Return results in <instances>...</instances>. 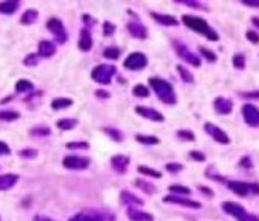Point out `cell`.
Listing matches in <instances>:
<instances>
[{
    "mask_svg": "<svg viewBox=\"0 0 259 221\" xmlns=\"http://www.w3.org/2000/svg\"><path fill=\"white\" fill-rule=\"evenodd\" d=\"M149 83L153 88L156 96L159 97V100H162L164 103H167V105H175L176 94H175V90H173V86L167 80L159 79V78H152V79H149Z\"/></svg>",
    "mask_w": 259,
    "mask_h": 221,
    "instance_id": "obj_1",
    "label": "cell"
},
{
    "mask_svg": "<svg viewBox=\"0 0 259 221\" xmlns=\"http://www.w3.org/2000/svg\"><path fill=\"white\" fill-rule=\"evenodd\" d=\"M182 20H183V23L188 26L190 29H193L194 32L206 35L208 40H212V41H217L219 40V35L212 31V29L208 26V23L203 19L194 17V16H182Z\"/></svg>",
    "mask_w": 259,
    "mask_h": 221,
    "instance_id": "obj_2",
    "label": "cell"
},
{
    "mask_svg": "<svg viewBox=\"0 0 259 221\" xmlns=\"http://www.w3.org/2000/svg\"><path fill=\"white\" fill-rule=\"evenodd\" d=\"M114 75H115V67L114 65H106V64L97 65L91 71L93 80H96L97 83H102V85H108Z\"/></svg>",
    "mask_w": 259,
    "mask_h": 221,
    "instance_id": "obj_3",
    "label": "cell"
},
{
    "mask_svg": "<svg viewBox=\"0 0 259 221\" xmlns=\"http://www.w3.org/2000/svg\"><path fill=\"white\" fill-rule=\"evenodd\" d=\"M123 65L127 70H142L144 67L147 65V58H146V55H142L139 52H135V53H131L126 58V61L123 62Z\"/></svg>",
    "mask_w": 259,
    "mask_h": 221,
    "instance_id": "obj_4",
    "label": "cell"
},
{
    "mask_svg": "<svg viewBox=\"0 0 259 221\" xmlns=\"http://www.w3.org/2000/svg\"><path fill=\"white\" fill-rule=\"evenodd\" d=\"M47 29L53 34V37L56 38V41L60 42V44H64L67 41V31H65V27L62 24L61 20H58V19H50L47 21Z\"/></svg>",
    "mask_w": 259,
    "mask_h": 221,
    "instance_id": "obj_5",
    "label": "cell"
},
{
    "mask_svg": "<svg viewBox=\"0 0 259 221\" xmlns=\"http://www.w3.org/2000/svg\"><path fill=\"white\" fill-rule=\"evenodd\" d=\"M229 188L234 191L235 194L244 197V196H249L250 193L259 194V185L255 183H246V182H229L227 183Z\"/></svg>",
    "mask_w": 259,
    "mask_h": 221,
    "instance_id": "obj_6",
    "label": "cell"
},
{
    "mask_svg": "<svg viewBox=\"0 0 259 221\" xmlns=\"http://www.w3.org/2000/svg\"><path fill=\"white\" fill-rule=\"evenodd\" d=\"M62 165L68 170H85L90 165V159L82 156H65Z\"/></svg>",
    "mask_w": 259,
    "mask_h": 221,
    "instance_id": "obj_7",
    "label": "cell"
},
{
    "mask_svg": "<svg viewBox=\"0 0 259 221\" xmlns=\"http://www.w3.org/2000/svg\"><path fill=\"white\" fill-rule=\"evenodd\" d=\"M242 117L244 121L252 127L259 126V109L253 105H244L242 106Z\"/></svg>",
    "mask_w": 259,
    "mask_h": 221,
    "instance_id": "obj_8",
    "label": "cell"
},
{
    "mask_svg": "<svg viewBox=\"0 0 259 221\" xmlns=\"http://www.w3.org/2000/svg\"><path fill=\"white\" fill-rule=\"evenodd\" d=\"M205 130H206V134H209L215 141L220 142V144H229L230 142V138L227 137L226 132H223V129L217 127L212 123H206L205 124Z\"/></svg>",
    "mask_w": 259,
    "mask_h": 221,
    "instance_id": "obj_9",
    "label": "cell"
},
{
    "mask_svg": "<svg viewBox=\"0 0 259 221\" xmlns=\"http://www.w3.org/2000/svg\"><path fill=\"white\" fill-rule=\"evenodd\" d=\"M135 112H137V114H139L141 117H144V119L152 120V121L162 123V121L165 120L162 114H159V112H158V111H155V109H150V108L137 106V108H135Z\"/></svg>",
    "mask_w": 259,
    "mask_h": 221,
    "instance_id": "obj_10",
    "label": "cell"
},
{
    "mask_svg": "<svg viewBox=\"0 0 259 221\" xmlns=\"http://www.w3.org/2000/svg\"><path fill=\"white\" fill-rule=\"evenodd\" d=\"M223 209L226 211V214L235 217L237 220H241L244 215L247 214L246 209H244L242 206H239V204H237V203H234V201H227V203H224V204H223Z\"/></svg>",
    "mask_w": 259,
    "mask_h": 221,
    "instance_id": "obj_11",
    "label": "cell"
},
{
    "mask_svg": "<svg viewBox=\"0 0 259 221\" xmlns=\"http://www.w3.org/2000/svg\"><path fill=\"white\" fill-rule=\"evenodd\" d=\"M127 31H129V34H131L134 38L142 40V38L147 37V29H146V26L141 24L139 21H131V23H129V24H127Z\"/></svg>",
    "mask_w": 259,
    "mask_h": 221,
    "instance_id": "obj_12",
    "label": "cell"
},
{
    "mask_svg": "<svg viewBox=\"0 0 259 221\" xmlns=\"http://www.w3.org/2000/svg\"><path fill=\"white\" fill-rule=\"evenodd\" d=\"M178 53H179V56L182 58L183 61L190 62V64L194 65V67H200V58H199L197 55H194L193 52H190L186 47L178 46Z\"/></svg>",
    "mask_w": 259,
    "mask_h": 221,
    "instance_id": "obj_13",
    "label": "cell"
},
{
    "mask_svg": "<svg viewBox=\"0 0 259 221\" xmlns=\"http://www.w3.org/2000/svg\"><path fill=\"white\" fill-rule=\"evenodd\" d=\"M79 49L82 52H90L93 47V38L88 29H82L80 31V37H79Z\"/></svg>",
    "mask_w": 259,
    "mask_h": 221,
    "instance_id": "obj_14",
    "label": "cell"
},
{
    "mask_svg": "<svg viewBox=\"0 0 259 221\" xmlns=\"http://www.w3.org/2000/svg\"><path fill=\"white\" fill-rule=\"evenodd\" d=\"M214 108L219 114L227 115V114H230V111H232V101H230L229 99H224V97H219L214 101Z\"/></svg>",
    "mask_w": 259,
    "mask_h": 221,
    "instance_id": "obj_15",
    "label": "cell"
},
{
    "mask_svg": "<svg viewBox=\"0 0 259 221\" xmlns=\"http://www.w3.org/2000/svg\"><path fill=\"white\" fill-rule=\"evenodd\" d=\"M165 203H175V204H180V206H186V208H193L197 209L200 208V203L194 201V200H186V199H180V197H175V196H167L164 199Z\"/></svg>",
    "mask_w": 259,
    "mask_h": 221,
    "instance_id": "obj_16",
    "label": "cell"
},
{
    "mask_svg": "<svg viewBox=\"0 0 259 221\" xmlns=\"http://www.w3.org/2000/svg\"><path fill=\"white\" fill-rule=\"evenodd\" d=\"M56 53V46L52 42V41H41L40 46H38V55L42 56V58H50Z\"/></svg>",
    "mask_w": 259,
    "mask_h": 221,
    "instance_id": "obj_17",
    "label": "cell"
},
{
    "mask_svg": "<svg viewBox=\"0 0 259 221\" xmlns=\"http://www.w3.org/2000/svg\"><path fill=\"white\" fill-rule=\"evenodd\" d=\"M19 182V174H14V173H9V174H3L0 176V191H6V189H11L14 185Z\"/></svg>",
    "mask_w": 259,
    "mask_h": 221,
    "instance_id": "obj_18",
    "label": "cell"
},
{
    "mask_svg": "<svg viewBox=\"0 0 259 221\" xmlns=\"http://www.w3.org/2000/svg\"><path fill=\"white\" fill-rule=\"evenodd\" d=\"M111 165L115 171H119V173H124L127 165H129V158L127 156H123V155H117V156H114L111 159Z\"/></svg>",
    "mask_w": 259,
    "mask_h": 221,
    "instance_id": "obj_19",
    "label": "cell"
},
{
    "mask_svg": "<svg viewBox=\"0 0 259 221\" xmlns=\"http://www.w3.org/2000/svg\"><path fill=\"white\" fill-rule=\"evenodd\" d=\"M127 217L132 221H153L152 214L144 212V211H138V209H134V208H131L127 211Z\"/></svg>",
    "mask_w": 259,
    "mask_h": 221,
    "instance_id": "obj_20",
    "label": "cell"
},
{
    "mask_svg": "<svg viewBox=\"0 0 259 221\" xmlns=\"http://www.w3.org/2000/svg\"><path fill=\"white\" fill-rule=\"evenodd\" d=\"M150 16L164 26H178V20L173 17V16H167V14H158V12H152Z\"/></svg>",
    "mask_w": 259,
    "mask_h": 221,
    "instance_id": "obj_21",
    "label": "cell"
},
{
    "mask_svg": "<svg viewBox=\"0 0 259 221\" xmlns=\"http://www.w3.org/2000/svg\"><path fill=\"white\" fill-rule=\"evenodd\" d=\"M37 19H38V11H35V9H27L23 16H21V19H20V23L21 24H34L35 21H37Z\"/></svg>",
    "mask_w": 259,
    "mask_h": 221,
    "instance_id": "obj_22",
    "label": "cell"
},
{
    "mask_svg": "<svg viewBox=\"0 0 259 221\" xmlns=\"http://www.w3.org/2000/svg\"><path fill=\"white\" fill-rule=\"evenodd\" d=\"M71 105H73V100H71V99L60 97V99H55V100L52 101V109H55V111H60V109L70 108Z\"/></svg>",
    "mask_w": 259,
    "mask_h": 221,
    "instance_id": "obj_23",
    "label": "cell"
},
{
    "mask_svg": "<svg viewBox=\"0 0 259 221\" xmlns=\"http://www.w3.org/2000/svg\"><path fill=\"white\" fill-rule=\"evenodd\" d=\"M19 8V2H0V12L2 14H14Z\"/></svg>",
    "mask_w": 259,
    "mask_h": 221,
    "instance_id": "obj_24",
    "label": "cell"
},
{
    "mask_svg": "<svg viewBox=\"0 0 259 221\" xmlns=\"http://www.w3.org/2000/svg\"><path fill=\"white\" fill-rule=\"evenodd\" d=\"M76 124H78L76 119H62V120L56 121V126L60 127L61 130H71V129H75Z\"/></svg>",
    "mask_w": 259,
    "mask_h": 221,
    "instance_id": "obj_25",
    "label": "cell"
},
{
    "mask_svg": "<svg viewBox=\"0 0 259 221\" xmlns=\"http://www.w3.org/2000/svg\"><path fill=\"white\" fill-rule=\"evenodd\" d=\"M16 90L19 93H27V91H32L34 90V83L27 79H21L16 83Z\"/></svg>",
    "mask_w": 259,
    "mask_h": 221,
    "instance_id": "obj_26",
    "label": "cell"
},
{
    "mask_svg": "<svg viewBox=\"0 0 259 221\" xmlns=\"http://www.w3.org/2000/svg\"><path fill=\"white\" fill-rule=\"evenodd\" d=\"M20 119L17 111H0V120L2 121H16Z\"/></svg>",
    "mask_w": 259,
    "mask_h": 221,
    "instance_id": "obj_27",
    "label": "cell"
},
{
    "mask_svg": "<svg viewBox=\"0 0 259 221\" xmlns=\"http://www.w3.org/2000/svg\"><path fill=\"white\" fill-rule=\"evenodd\" d=\"M121 201L126 203V204H142L144 203L141 199L132 196L131 193H126V191H124V193H121Z\"/></svg>",
    "mask_w": 259,
    "mask_h": 221,
    "instance_id": "obj_28",
    "label": "cell"
},
{
    "mask_svg": "<svg viewBox=\"0 0 259 221\" xmlns=\"http://www.w3.org/2000/svg\"><path fill=\"white\" fill-rule=\"evenodd\" d=\"M68 221H100V218L97 215H90V214H76Z\"/></svg>",
    "mask_w": 259,
    "mask_h": 221,
    "instance_id": "obj_29",
    "label": "cell"
},
{
    "mask_svg": "<svg viewBox=\"0 0 259 221\" xmlns=\"http://www.w3.org/2000/svg\"><path fill=\"white\" fill-rule=\"evenodd\" d=\"M135 140H137L138 142H141V144H152V145H155V144H159V138H158V137L137 135V137H135Z\"/></svg>",
    "mask_w": 259,
    "mask_h": 221,
    "instance_id": "obj_30",
    "label": "cell"
},
{
    "mask_svg": "<svg viewBox=\"0 0 259 221\" xmlns=\"http://www.w3.org/2000/svg\"><path fill=\"white\" fill-rule=\"evenodd\" d=\"M176 68H178L179 75L182 76V79H183L185 82H190V83H191V82H194V76L191 75V73H190L188 70H186V68H183L182 65H178Z\"/></svg>",
    "mask_w": 259,
    "mask_h": 221,
    "instance_id": "obj_31",
    "label": "cell"
},
{
    "mask_svg": "<svg viewBox=\"0 0 259 221\" xmlns=\"http://www.w3.org/2000/svg\"><path fill=\"white\" fill-rule=\"evenodd\" d=\"M105 132L106 134L114 140V141H117V142H121L123 141V134L121 132H119L117 129H111V127H106L105 129Z\"/></svg>",
    "mask_w": 259,
    "mask_h": 221,
    "instance_id": "obj_32",
    "label": "cell"
},
{
    "mask_svg": "<svg viewBox=\"0 0 259 221\" xmlns=\"http://www.w3.org/2000/svg\"><path fill=\"white\" fill-rule=\"evenodd\" d=\"M170 191H171V193H176V194H185V196L191 194V189H190V188H186V186H180V185H171V186H170Z\"/></svg>",
    "mask_w": 259,
    "mask_h": 221,
    "instance_id": "obj_33",
    "label": "cell"
},
{
    "mask_svg": "<svg viewBox=\"0 0 259 221\" xmlns=\"http://www.w3.org/2000/svg\"><path fill=\"white\" fill-rule=\"evenodd\" d=\"M138 171L141 174H146V176H150V178H161V173L156 171V170H152V168H147V167H138Z\"/></svg>",
    "mask_w": 259,
    "mask_h": 221,
    "instance_id": "obj_34",
    "label": "cell"
},
{
    "mask_svg": "<svg viewBox=\"0 0 259 221\" xmlns=\"http://www.w3.org/2000/svg\"><path fill=\"white\" fill-rule=\"evenodd\" d=\"M149 90L144 85H137V86H134V94L137 96V97H147L149 96Z\"/></svg>",
    "mask_w": 259,
    "mask_h": 221,
    "instance_id": "obj_35",
    "label": "cell"
},
{
    "mask_svg": "<svg viewBox=\"0 0 259 221\" xmlns=\"http://www.w3.org/2000/svg\"><path fill=\"white\" fill-rule=\"evenodd\" d=\"M105 58H109V60H117L120 56V50L117 47H108L105 52H103Z\"/></svg>",
    "mask_w": 259,
    "mask_h": 221,
    "instance_id": "obj_36",
    "label": "cell"
},
{
    "mask_svg": "<svg viewBox=\"0 0 259 221\" xmlns=\"http://www.w3.org/2000/svg\"><path fill=\"white\" fill-rule=\"evenodd\" d=\"M19 155H20V158H24V159H34V158H37L38 152L35 149H24V150H20Z\"/></svg>",
    "mask_w": 259,
    "mask_h": 221,
    "instance_id": "obj_37",
    "label": "cell"
},
{
    "mask_svg": "<svg viewBox=\"0 0 259 221\" xmlns=\"http://www.w3.org/2000/svg\"><path fill=\"white\" fill-rule=\"evenodd\" d=\"M234 65H235V68H239V70L244 68V65H246V58H244V55L238 53L234 56Z\"/></svg>",
    "mask_w": 259,
    "mask_h": 221,
    "instance_id": "obj_38",
    "label": "cell"
},
{
    "mask_svg": "<svg viewBox=\"0 0 259 221\" xmlns=\"http://www.w3.org/2000/svg\"><path fill=\"white\" fill-rule=\"evenodd\" d=\"M31 135L47 137V135H50V129H49V127H34V129L31 130Z\"/></svg>",
    "mask_w": 259,
    "mask_h": 221,
    "instance_id": "obj_39",
    "label": "cell"
},
{
    "mask_svg": "<svg viewBox=\"0 0 259 221\" xmlns=\"http://www.w3.org/2000/svg\"><path fill=\"white\" fill-rule=\"evenodd\" d=\"M38 61H40V56H38V55H34V53H32V55H27L26 60H24V65L32 67V65H37Z\"/></svg>",
    "mask_w": 259,
    "mask_h": 221,
    "instance_id": "obj_40",
    "label": "cell"
},
{
    "mask_svg": "<svg viewBox=\"0 0 259 221\" xmlns=\"http://www.w3.org/2000/svg\"><path fill=\"white\" fill-rule=\"evenodd\" d=\"M135 185L139 186V188H142V191H146V193H149V194H153V193H155V186H153V185H149V183H146V182H142V181H137Z\"/></svg>",
    "mask_w": 259,
    "mask_h": 221,
    "instance_id": "obj_41",
    "label": "cell"
},
{
    "mask_svg": "<svg viewBox=\"0 0 259 221\" xmlns=\"http://www.w3.org/2000/svg\"><path fill=\"white\" fill-rule=\"evenodd\" d=\"M67 149H88V142H83V141H79V142H67Z\"/></svg>",
    "mask_w": 259,
    "mask_h": 221,
    "instance_id": "obj_42",
    "label": "cell"
},
{
    "mask_svg": "<svg viewBox=\"0 0 259 221\" xmlns=\"http://www.w3.org/2000/svg\"><path fill=\"white\" fill-rule=\"evenodd\" d=\"M114 32H115V26H114L112 23H109V21L103 23V34H105L106 37H111Z\"/></svg>",
    "mask_w": 259,
    "mask_h": 221,
    "instance_id": "obj_43",
    "label": "cell"
},
{
    "mask_svg": "<svg viewBox=\"0 0 259 221\" xmlns=\"http://www.w3.org/2000/svg\"><path fill=\"white\" fill-rule=\"evenodd\" d=\"M179 138H183V140H188V141H194V134L190 130H179L178 132Z\"/></svg>",
    "mask_w": 259,
    "mask_h": 221,
    "instance_id": "obj_44",
    "label": "cell"
},
{
    "mask_svg": "<svg viewBox=\"0 0 259 221\" xmlns=\"http://www.w3.org/2000/svg\"><path fill=\"white\" fill-rule=\"evenodd\" d=\"M200 53L201 55H203L205 58H206V60L208 61H211V62H215V61H217V56H215L212 52H209V50H206V49H203V47H201L200 49Z\"/></svg>",
    "mask_w": 259,
    "mask_h": 221,
    "instance_id": "obj_45",
    "label": "cell"
},
{
    "mask_svg": "<svg viewBox=\"0 0 259 221\" xmlns=\"http://www.w3.org/2000/svg\"><path fill=\"white\" fill-rule=\"evenodd\" d=\"M165 168H167L170 173H179V171L183 168V165H180V164H167Z\"/></svg>",
    "mask_w": 259,
    "mask_h": 221,
    "instance_id": "obj_46",
    "label": "cell"
},
{
    "mask_svg": "<svg viewBox=\"0 0 259 221\" xmlns=\"http://www.w3.org/2000/svg\"><path fill=\"white\" fill-rule=\"evenodd\" d=\"M9 153H11L9 145L3 141H0V156H5V155H9Z\"/></svg>",
    "mask_w": 259,
    "mask_h": 221,
    "instance_id": "obj_47",
    "label": "cell"
},
{
    "mask_svg": "<svg viewBox=\"0 0 259 221\" xmlns=\"http://www.w3.org/2000/svg\"><path fill=\"white\" fill-rule=\"evenodd\" d=\"M246 37H247V40L252 41L253 44H258V42H259V35H258L256 32H253V31H247Z\"/></svg>",
    "mask_w": 259,
    "mask_h": 221,
    "instance_id": "obj_48",
    "label": "cell"
},
{
    "mask_svg": "<svg viewBox=\"0 0 259 221\" xmlns=\"http://www.w3.org/2000/svg\"><path fill=\"white\" fill-rule=\"evenodd\" d=\"M242 5L250 8H259V0H242Z\"/></svg>",
    "mask_w": 259,
    "mask_h": 221,
    "instance_id": "obj_49",
    "label": "cell"
},
{
    "mask_svg": "<svg viewBox=\"0 0 259 221\" xmlns=\"http://www.w3.org/2000/svg\"><path fill=\"white\" fill-rule=\"evenodd\" d=\"M238 221H259V218L256 217V215H253V214H246V215H244L241 220H238Z\"/></svg>",
    "mask_w": 259,
    "mask_h": 221,
    "instance_id": "obj_50",
    "label": "cell"
},
{
    "mask_svg": "<svg viewBox=\"0 0 259 221\" xmlns=\"http://www.w3.org/2000/svg\"><path fill=\"white\" fill-rule=\"evenodd\" d=\"M190 155H191V158H193V159H196V161H205V155H203V153H200V152L193 150Z\"/></svg>",
    "mask_w": 259,
    "mask_h": 221,
    "instance_id": "obj_51",
    "label": "cell"
},
{
    "mask_svg": "<svg viewBox=\"0 0 259 221\" xmlns=\"http://www.w3.org/2000/svg\"><path fill=\"white\" fill-rule=\"evenodd\" d=\"M241 165H242V167H247V168H250V167H252V162H250V159H249V158H242V161H241Z\"/></svg>",
    "mask_w": 259,
    "mask_h": 221,
    "instance_id": "obj_52",
    "label": "cell"
},
{
    "mask_svg": "<svg viewBox=\"0 0 259 221\" xmlns=\"http://www.w3.org/2000/svg\"><path fill=\"white\" fill-rule=\"evenodd\" d=\"M96 96H97V97H103V99L109 97V94H108L106 91H102V90H99V91H96Z\"/></svg>",
    "mask_w": 259,
    "mask_h": 221,
    "instance_id": "obj_53",
    "label": "cell"
},
{
    "mask_svg": "<svg viewBox=\"0 0 259 221\" xmlns=\"http://www.w3.org/2000/svg\"><path fill=\"white\" fill-rule=\"evenodd\" d=\"M35 221H53V220H50V218H44V217H37Z\"/></svg>",
    "mask_w": 259,
    "mask_h": 221,
    "instance_id": "obj_54",
    "label": "cell"
},
{
    "mask_svg": "<svg viewBox=\"0 0 259 221\" xmlns=\"http://www.w3.org/2000/svg\"><path fill=\"white\" fill-rule=\"evenodd\" d=\"M252 23H253L256 27H259V19H258V17H253V19H252Z\"/></svg>",
    "mask_w": 259,
    "mask_h": 221,
    "instance_id": "obj_55",
    "label": "cell"
}]
</instances>
